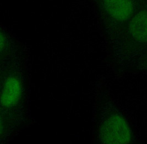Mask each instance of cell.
Listing matches in <instances>:
<instances>
[{
    "instance_id": "cell-1",
    "label": "cell",
    "mask_w": 147,
    "mask_h": 144,
    "mask_svg": "<svg viewBox=\"0 0 147 144\" xmlns=\"http://www.w3.org/2000/svg\"><path fill=\"white\" fill-rule=\"evenodd\" d=\"M132 132L126 120L119 113H112L104 120L99 131L102 144H129Z\"/></svg>"
},
{
    "instance_id": "cell-2",
    "label": "cell",
    "mask_w": 147,
    "mask_h": 144,
    "mask_svg": "<svg viewBox=\"0 0 147 144\" xmlns=\"http://www.w3.org/2000/svg\"><path fill=\"white\" fill-rule=\"evenodd\" d=\"M103 3L107 14L116 21H126L134 12L132 0H103Z\"/></svg>"
},
{
    "instance_id": "cell-3",
    "label": "cell",
    "mask_w": 147,
    "mask_h": 144,
    "mask_svg": "<svg viewBox=\"0 0 147 144\" xmlns=\"http://www.w3.org/2000/svg\"><path fill=\"white\" fill-rule=\"evenodd\" d=\"M22 87L20 81L16 77L7 78L1 91V105L5 108L17 104L21 96Z\"/></svg>"
},
{
    "instance_id": "cell-4",
    "label": "cell",
    "mask_w": 147,
    "mask_h": 144,
    "mask_svg": "<svg viewBox=\"0 0 147 144\" xmlns=\"http://www.w3.org/2000/svg\"><path fill=\"white\" fill-rule=\"evenodd\" d=\"M129 31L134 40L147 42V11L136 14L129 25Z\"/></svg>"
}]
</instances>
